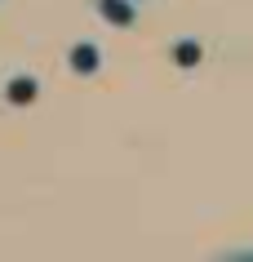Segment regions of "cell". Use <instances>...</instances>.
Instances as JSON below:
<instances>
[{
	"label": "cell",
	"mask_w": 253,
	"mask_h": 262,
	"mask_svg": "<svg viewBox=\"0 0 253 262\" xmlns=\"http://www.w3.org/2000/svg\"><path fill=\"white\" fill-rule=\"evenodd\" d=\"M94 9H98V18L111 23V27H133V23H138V5H133V0H94Z\"/></svg>",
	"instance_id": "cell-1"
},
{
	"label": "cell",
	"mask_w": 253,
	"mask_h": 262,
	"mask_svg": "<svg viewBox=\"0 0 253 262\" xmlns=\"http://www.w3.org/2000/svg\"><path fill=\"white\" fill-rule=\"evenodd\" d=\"M67 62H71V71H84V76L98 71V45H76L67 54Z\"/></svg>",
	"instance_id": "cell-2"
}]
</instances>
